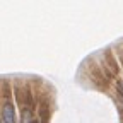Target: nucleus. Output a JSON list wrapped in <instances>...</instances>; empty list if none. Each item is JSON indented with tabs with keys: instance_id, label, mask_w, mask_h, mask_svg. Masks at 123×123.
Returning <instances> with one entry per match:
<instances>
[{
	"instance_id": "f257e3e1",
	"label": "nucleus",
	"mask_w": 123,
	"mask_h": 123,
	"mask_svg": "<svg viewBox=\"0 0 123 123\" xmlns=\"http://www.w3.org/2000/svg\"><path fill=\"white\" fill-rule=\"evenodd\" d=\"M2 120L4 123H15V111H14V104L5 103L2 108Z\"/></svg>"
},
{
	"instance_id": "f03ea898",
	"label": "nucleus",
	"mask_w": 123,
	"mask_h": 123,
	"mask_svg": "<svg viewBox=\"0 0 123 123\" xmlns=\"http://www.w3.org/2000/svg\"><path fill=\"white\" fill-rule=\"evenodd\" d=\"M118 89H120V92H121V96H123V82H120V84H118Z\"/></svg>"
},
{
	"instance_id": "7ed1b4c3",
	"label": "nucleus",
	"mask_w": 123,
	"mask_h": 123,
	"mask_svg": "<svg viewBox=\"0 0 123 123\" xmlns=\"http://www.w3.org/2000/svg\"><path fill=\"white\" fill-rule=\"evenodd\" d=\"M0 123H4V120H2V116H0Z\"/></svg>"
}]
</instances>
